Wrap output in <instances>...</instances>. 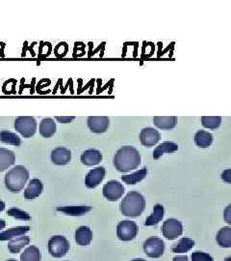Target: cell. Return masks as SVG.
I'll return each mask as SVG.
<instances>
[{
    "label": "cell",
    "mask_w": 231,
    "mask_h": 261,
    "mask_svg": "<svg viewBox=\"0 0 231 261\" xmlns=\"http://www.w3.org/2000/svg\"><path fill=\"white\" fill-rule=\"evenodd\" d=\"M114 167L120 172H129L141 165V154L133 146H122L117 151L113 159Z\"/></svg>",
    "instance_id": "obj_1"
},
{
    "label": "cell",
    "mask_w": 231,
    "mask_h": 261,
    "mask_svg": "<svg viewBox=\"0 0 231 261\" xmlns=\"http://www.w3.org/2000/svg\"><path fill=\"white\" fill-rule=\"evenodd\" d=\"M120 212L123 216L137 218L146 209L145 196L137 191H131L120 202Z\"/></svg>",
    "instance_id": "obj_2"
},
{
    "label": "cell",
    "mask_w": 231,
    "mask_h": 261,
    "mask_svg": "<svg viewBox=\"0 0 231 261\" xmlns=\"http://www.w3.org/2000/svg\"><path fill=\"white\" fill-rule=\"evenodd\" d=\"M30 177L27 168L23 166H16L11 168L5 174L4 184L7 190L14 194H18L23 190Z\"/></svg>",
    "instance_id": "obj_3"
},
{
    "label": "cell",
    "mask_w": 231,
    "mask_h": 261,
    "mask_svg": "<svg viewBox=\"0 0 231 261\" xmlns=\"http://www.w3.org/2000/svg\"><path fill=\"white\" fill-rule=\"evenodd\" d=\"M14 127L23 138L30 139L37 132V121L33 116H19L15 119Z\"/></svg>",
    "instance_id": "obj_4"
},
{
    "label": "cell",
    "mask_w": 231,
    "mask_h": 261,
    "mask_svg": "<svg viewBox=\"0 0 231 261\" xmlns=\"http://www.w3.org/2000/svg\"><path fill=\"white\" fill-rule=\"evenodd\" d=\"M48 252L51 256L55 258H61L65 256L70 251L71 245L65 236L55 235L52 236L48 241Z\"/></svg>",
    "instance_id": "obj_5"
},
{
    "label": "cell",
    "mask_w": 231,
    "mask_h": 261,
    "mask_svg": "<svg viewBox=\"0 0 231 261\" xmlns=\"http://www.w3.org/2000/svg\"><path fill=\"white\" fill-rule=\"evenodd\" d=\"M143 250L148 257L159 258L164 254L166 246L165 242L161 238L157 236H151L144 242Z\"/></svg>",
    "instance_id": "obj_6"
},
{
    "label": "cell",
    "mask_w": 231,
    "mask_h": 261,
    "mask_svg": "<svg viewBox=\"0 0 231 261\" xmlns=\"http://www.w3.org/2000/svg\"><path fill=\"white\" fill-rule=\"evenodd\" d=\"M138 234V225L132 221H122L117 225V236L120 241L128 242L136 238Z\"/></svg>",
    "instance_id": "obj_7"
},
{
    "label": "cell",
    "mask_w": 231,
    "mask_h": 261,
    "mask_svg": "<svg viewBox=\"0 0 231 261\" xmlns=\"http://www.w3.org/2000/svg\"><path fill=\"white\" fill-rule=\"evenodd\" d=\"M183 233V224L177 219H168L162 224V234L168 240H175Z\"/></svg>",
    "instance_id": "obj_8"
},
{
    "label": "cell",
    "mask_w": 231,
    "mask_h": 261,
    "mask_svg": "<svg viewBox=\"0 0 231 261\" xmlns=\"http://www.w3.org/2000/svg\"><path fill=\"white\" fill-rule=\"evenodd\" d=\"M102 194L107 200L117 201V200L120 199L121 196H123L124 187L119 181L111 180V181H108L103 186Z\"/></svg>",
    "instance_id": "obj_9"
},
{
    "label": "cell",
    "mask_w": 231,
    "mask_h": 261,
    "mask_svg": "<svg viewBox=\"0 0 231 261\" xmlns=\"http://www.w3.org/2000/svg\"><path fill=\"white\" fill-rule=\"evenodd\" d=\"M88 128L94 134H102L108 130L110 126V118L108 116H89Z\"/></svg>",
    "instance_id": "obj_10"
},
{
    "label": "cell",
    "mask_w": 231,
    "mask_h": 261,
    "mask_svg": "<svg viewBox=\"0 0 231 261\" xmlns=\"http://www.w3.org/2000/svg\"><path fill=\"white\" fill-rule=\"evenodd\" d=\"M160 140H161V135H160L159 130L154 128L148 127V128L143 129L140 133L141 143L145 147L150 148V147L156 145Z\"/></svg>",
    "instance_id": "obj_11"
},
{
    "label": "cell",
    "mask_w": 231,
    "mask_h": 261,
    "mask_svg": "<svg viewBox=\"0 0 231 261\" xmlns=\"http://www.w3.org/2000/svg\"><path fill=\"white\" fill-rule=\"evenodd\" d=\"M106 175V169L103 167L92 168L85 178V185L88 189H94L104 180Z\"/></svg>",
    "instance_id": "obj_12"
},
{
    "label": "cell",
    "mask_w": 231,
    "mask_h": 261,
    "mask_svg": "<svg viewBox=\"0 0 231 261\" xmlns=\"http://www.w3.org/2000/svg\"><path fill=\"white\" fill-rule=\"evenodd\" d=\"M50 159L56 166H65L72 160V152L65 147H57L51 151Z\"/></svg>",
    "instance_id": "obj_13"
},
{
    "label": "cell",
    "mask_w": 231,
    "mask_h": 261,
    "mask_svg": "<svg viewBox=\"0 0 231 261\" xmlns=\"http://www.w3.org/2000/svg\"><path fill=\"white\" fill-rule=\"evenodd\" d=\"M43 191H44V184H43L42 180L34 178L29 181V184L24 191L23 196L25 199L32 200V199H35L41 196Z\"/></svg>",
    "instance_id": "obj_14"
},
{
    "label": "cell",
    "mask_w": 231,
    "mask_h": 261,
    "mask_svg": "<svg viewBox=\"0 0 231 261\" xmlns=\"http://www.w3.org/2000/svg\"><path fill=\"white\" fill-rule=\"evenodd\" d=\"M81 163L87 167H92L101 164L102 161V153L97 149L85 150L81 155Z\"/></svg>",
    "instance_id": "obj_15"
},
{
    "label": "cell",
    "mask_w": 231,
    "mask_h": 261,
    "mask_svg": "<svg viewBox=\"0 0 231 261\" xmlns=\"http://www.w3.org/2000/svg\"><path fill=\"white\" fill-rule=\"evenodd\" d=\"M75 242L79 246H89L92 240V229L89 226H80L76 229L74 233Z\"/></svg>",
    "instance_id": "obj_16"
},
{
    "label": "cell",
    "mask_w": 231,
    "mask_h": 261,
    "mask_svg": "<svg viewBox=\"0 0 231 261\" xmlns=\"http://www.w3.org/2000/svg\"><path fill=\"white\" fill-rule=\"evenodd\" d=\"M56 130H57L56 122L52 118L47 117V118H44L42 121L40 122L39 132L43 138H46V139L51 138L52 136L55 135Z\"/></svg>",
    "instance_id": "obj_17"
},
{
    "label": "cell",
    "mask_w": 231,
    "mask_h": 261,
    "mask_svg": "<svg viewBox=\"0 0 231 261\" xmlns=\"http://www.w3.org/2000/svg\"><path fill=\"white\" fill-rule=\"evenodd\" d=\"M16 163V155L12 150L0 148V172L7 170Z\"/></svg>",
    "instance_id": "obj_18"
},
{
    "label": "cell",
    "mask_w": 231,
    "mask_h": 261,
    "mask_svg": "<svg viewBox=\"0 0 231 261\" xmlns=\"http://www.w3.org/2000/svg\"><path fill=\"white\" fill-rule=\"evenodd\" d=\"M178 123L176 116H154L153 124L162 130H172Z\"/></svg>",
    "instance_id": "obj_19"
},
{
    "label": "cell",
    "mask_w": 231,
    "mask_h": 261,
    "mask_svg": "<svg viewBox=\"0 0 231 261\" xmlns=\"http://www.w3.org/2000/svg\"><path fill=\"white\" fill-rule=\"evenodd\" d=\"M194 143L200 148H208L212 145L213 136L207 130H196L194 134Z\"/></svg>",
    "instance_id": "obj_20"
},
{
    "label": "cell",
    "mask_w": 231,
    "mask_h": 261,
    "mask_svg": "<svg viewBox=\"0 0 231 261\" xmlns=\"http://www.w3.org/2000/svg\"><path fill=\"white\" fill-rule=\"evenodd\" d=\"M178 144L173 141H164L161 144H159L157 147L153 151L152 157L154 160L161 158L163 155L168 153H173L178 150Z\"/></svg>",
    "instance_id": "obj_21"
},
{
    "label": "cell",
    "mask_w": 231,
    "mask_h": 261,
    "mask_svg": "<svg viewBox=\"0 0 231 261\" xmlns=\"http://www.w3.org/2000/svg\"><path fill=\"white\" fill-rule=\"evenodd\" d=\"M30 226H17L0 232V241H10L16 237L27 233Z\"/></svg>",
    "instance_id": "obj_22"
},
{
    "label": "cell",
    "mask_w": 231,
    "mask_h": 261,
    "mask_svg": "<svg viewBox=\"0 0 231 261\" xmlns=\"http://www.w3.org/2000/svg\"><path fill=\"white\" fill-rule=\"evenodd\" d=\"M30 243V237L27 235H21L19 237H16L8 243V250L11 253H19L25 246L29 245Z\"/></svg>",
    "instance_id": "obj_23"
},
{
    "label": "cell",
    "mask_w": 231,
    "mask_h": 261,
    "mask_svg": "<svg viewBox=\"0 0 231 261\" xmlns=\"http://www.w3.org/2000/svg\"><path fill=\"white\" fill-rule=\"evenodd\" d=\"M92 209L91 206H64L58 207L57 211L70 216H82L90 212Z\"/></svg>",
    "instance_id": "obj_24"
},
{
    "label": "cell",
    "mask_w": 231,
    "mask_h": 261,
    "mask_svg": "<svg viewBox=\"0 0 231 261\" xmlns=\"http://www.w3.org/2000/svg\"><path fill=\"white\" fill-rule=\"evenodd\" d=\"M164 215H165L164 206L161 205V204L154 205V207H153V211H152V213L149 215L148 218H147L145 225H147V226H152V225L159 224V223L163 220Z\"/></svg>",
    "instance_id": "obj_25"
},
{
    "label": "cell",
    "mask_w": 231,
    "mask_h": 261,
    "mask_svg": "<svg viewBox=\"0 0 231 261\" xmlns=\"http://www.w3.org/2000/svg\"><path fill=\"white\" fill-rule=\"evenodd\" d=\"M216 241L218 245L222 248H230L231 247V227L230 226H224L221 228L217 236Z\"/></svg>",
    "instance_id": "obj_26"
},
{
    "label": "cell",
    "mask_w": 231,
    "mask_h": 261,
    "mask_svg": "<svg viewBox=\"0 0 231 261\" xmlns=\"http://www.w3.org/2000/svg\"><path fill=\"white\" fill-rule=\"evenodd\" d=\"M147 174H148V168H143L134 173L121 176V180L127 185H135L139 182L143 181L147 176Z\"/></svg>",
    "instance_id": "obj_27"
},
{
    "label": "cell",
    "mask_w": 231,
    "mask_h": 261,
    "mask_svg": "<svg viewBox=\"0 0 231 261\" xmlns=\"http://www.w3.org/2000/svg\"><path fill=\"white\" fill-rule=\"evenodd\" d=\"M0 141L14 146H20L22 142L19 136L11 130H0Z\"/></svg>",
    "instance_id": "obj_28"
},
{
    "label": "cell",
    "mask_w": 231,
    "mask_h": 261,
    "mask_svg": "<svg viewBox=\"0 0 231 261\" xmlns=\"http://www.w3.org/2000/svg\"><path fill=\"white\" fill-rule=\"evenodd\" d=\"M42 254L40 249L36 246H29L27 249L20 254V261H41Z\"/></svg>",
    "instance_id": "obj_29"
},
{
    "label": "cell",
    "mask_w": 231,
    "mask_h": 261,
    "mask_svg": "<svg viewBox=\"0 0 231 261\" xmlns=\"http://www.w3.org/2000/svg\"><path fill=\"white\" fill-rule=\"evenodd\" d=\"M194 247V240L189 237H184L173 247L172 251L175 253H185V252H190Z\"/></svg>",
    "instance_id": "obj_30"
},
{
    "label": "cell",
    "mask_w": 231,
    "mask_h": 261,
    "mask_svg": "<svg viewBox=\"0 0 231 261\" xmlns=\"http://www.w3.org/2000/svg\"><path fill=\"white\" fill-rule=\"evenodd\" d=\"M222 124L221 116H203L202 117V125L206 129L216 130Z\"/></svg>",
    "instance_id": "obj_31"
},
{
    "label": "cell",
    "mask_w": 231,
    "mask_h": 261,
    "mask_svg": "<svg viewBox=\"0 0 231 261\" xmlns=\"http://www.w3.org/2000/svg\"><path fill=\"white\" fill-rule=\"evenodd\" d=\"M7 215H9L10 217H13L17 220H20V221H30L31 220V216L28 214L27 212L19 209V208H11L7 211Z\"/></svg>",
    "instance_id": "obj_32"
},
{
    "label": "cell",
    "mask_w": 231,
    "mask_h": 261,
    "mask_svg": "<svg viewBox=\"0 0 231 261\" xmlns=\"http://www.w3.org/2000/svg\"><path fill=\"white\" fill-rule=\"evenodd\" d=\"M192 261H214V258L206 252H194L192 253Z\"/></svg>",
    "instance_id": "obj_33"
},
{
    "label": "cell",
    "mask_w": 231,
    "mask_h": 261,
    "mask_svg": "<svg viewBox=\"0 0 231 261\" xmlns=\"http://www.w3.org/2000/svg\"><path fill=\"white\" fill-rule=\"evenodd\" d=\"M55 119L61 124H69L74 121L75 116H56Z\"/></svg>",
    "instance_id": "obj_34"
},
{
    "label": "cell",
    "mask_w": 231,
    "mask_h": 261,
    "mask_svg": "<svg viewBox=\"0 0 231 261\" xmlns=\"http://www.w3.org/2000/svg\"><path fill=\"white\" fill-rule=\"evenodd\" d=\"M221 178H222V181L226 182V183H231V169H225L223 170L221 174Z\"/></svg>",
    "instance_id": "obj_35"
},
{
    "label": "cell",
    "mask_w": 231,
    "mask_h": 261,
    "mask_svg": "<svg viewBox=\"0 0 231 261\" xmlns=\"http://www.w3.org/2000/svg\"><path fill=\"white\" fill-rule=\"evenodd\" d=\"M223 219L227 224H231V204L227 206L223 212Z\"/></svg>",
    "instance_id": "obj_36"
},
{
    "label": "cell",
    "mask_w": 231,
    "mask_h": 261,
    "mask_svg": "<svg viewBox=\"0 0 231 261\" xmlns=\"http://www.w3.org/2000/svg\"><path fill=\"white\" fill-rule=\"evenodd\" d=\"M173 261H189L187 255H177L173 258Z\"/></svg>",
    "instance_id": "obj_37"
},
{
    "label": "cell",
    "mask_w": 231,
    "mask_h": 261,
    "mask_svg": "<svg viewBox=\"0 0 231 261\" xmlns=\"http://www.w3.org/2000/svg\"><path fill=\"white\" fill-rule=\"evenodd\" d=\"M6 226V222L4 220H0V230L4 229Z\"/></svg>",
    "instance_id": "obj_38"
},
{
    "label": "cell",
    "mask_w": 231,
    "mask_h": 261,
    "mask_svg": "<svg viewBox=\"0 0 231 261\" xmlns=\"http://www.w3.org/2000/svg\"><path fill=\"white\" fill-rule=\"evenodd\" d=\"M5 207H6V205H5V202H4L3 200H1V199H0V212L4 211Z\"/></svg>",
    "instance_id": "obj_39"
},
{
    "label": "cell",
    "mask_w": 231,
    "mask_h": 261,
    "mask_svg": "<svg viewBox=\"0 0 231 261\" xmlns=\"http://www.w3.org/2000/svg\"><path fill=\"white\" fill-rule=\"evenodd\" d=\"M131 261H146L145 259H142V258H137V259H133V260Z\"/></svg>",
    "instance_id": "obj_40"
},
{
    "label": "cell",
    "mask_w": 231,
    "mask_h": 261,
    "mask_svg": "<svg viewBox=\"0 0 231 261\" xmlns=\"http://www.w3.org/2000/svg\"><path fill=\"white\" fill-rule=\"evenodd\" d=\"M224 261H231L230 256H228V257H226V258H225V259H224Z\"/></svg>",
    "instance_id": "obj_41"
},
{
    "label": "cell",
    "mask_w": 231,
    "mask_h": 261,
    "mask_svg": "<svg viewBox=\"0 0 231 261\" xmlns=\"http://www.w3.org/2000/svg\"><path fill=\"white\" fill-rule=\"evenodd\" d=\"M7 261H18V260H16V259H9V260H7Z\"/></svg>",
    "instance_id": "obj_42"
}]
</instances>
